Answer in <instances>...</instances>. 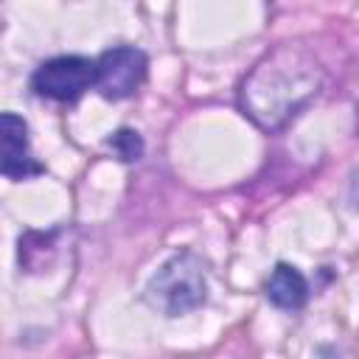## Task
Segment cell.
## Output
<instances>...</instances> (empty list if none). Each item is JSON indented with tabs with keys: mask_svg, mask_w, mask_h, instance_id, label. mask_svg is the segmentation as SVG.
<instances>
[{
	"mask_svg": "<svg viewBox=\"0 0 359 359\" xmlns=\"http://www.w3.org/2000/svg\"><path fill=\"white\" fill-rule=\"evenodd\" d=\"M42 171L45 165L31 151L28 123L14 112H0V174L8 180H28Z\"/></svg>",
	"mask_w": 359,
	"mask_h": 359,
	"instance_id": "obj_5",
	"label": "cell"
},
{
	"mask_svg": "<svg viewBox=\"0 0 359 359\" xmlns=\"http://www.w3.org/2000/svg\"><path fill=\"white\" fill-rule=\"evenodd\" d=\"M107 146H109L121 160H126V163H132V160H137V157L143 154V140H140V135H137L135 129H118V132L107 140Z\"/></svg>",
	"mask_w": 359,
	"mask_h": 359,
	"instance_id": "obj_7",
	"label": "cell"
},
{
	"mask_svg": "<svg viewBox=\"0 0 359 359\" xmlns=\"http://www.w3.org/2000/svg\"><path fill=\"white\" fill-rule=\"evenodd\" d=\"M143 297L154 311H160L165 317H180V314H188V311L199 309L208 297L205 264L188 250L174 252L151 275V280L146 283Z\"/></svg>",
	"mask_w": 359,
	"mask_h": 359,
	"instance_id": "obj_2",
	"label": "cell"
},
{
	"mask_svg": "<svg viewBox=\"0 0 359 359\" xmlns=\"http://www.w3.org/2000/svg\"><path fill=\"white\" fill-rule=\"evenodd\" d=\"M146 70H149V59L143 50L132 45H118L104 50L93 62V87L104 98L121 101L140 90V84L146 81Z\"/></svg>",
	"mask_w": 359,
	"mask_h": 359,
	"instance_id": "obj_3",
	"label": "cell"
},
{
	"mask_svg": "<svg viewBox=\"0 0 359 359\" xmlns=\"http://www.w3.org/2000/svg\"><path fill=\"white\" fill-rule=\"evenodd\" d=\"M323 81V65L309 48L278 45L250 70L238 90V104L255 126L275 132L317 98Z\"/></svg>",
	"mask_w": 359,
	"mask_h": 359,
	"instance_id": "obj_1",
	"label": "cell"
},
{
	"mask_svg": "<svg viewBox=\"0 0 359 359\" xmlns=\"http://www.w3.org/2000/svg\"><path fill=\"white\" fill-rule=\"evenodd\" d=\"M31 87L50 101H76L93 87V62L87 56H53L34 70Z\"/></svg>",
	"mask_w": 359,
	"mask_h": 359,
	"instance_id": "obj_4",
	"label": "cell"
},
{
	"mask_svg": "<svg viewBox=\"0 0 359 359\" xmlns=\"http://www.w3.org/2000/svg\"><path fill=\"white\" fill-rule=\"evenodd\" d=\"M264 292H266L272 306L286 309V311L300 309L309 300V283H306L303 272L297 266H292V264H283V261L269 272Z\"/></svg>",
	"mask_w": 359,
	"mask_h": 359,
	"instance_id": "obj_6",
	"label": "cell"
}]
</instances>
